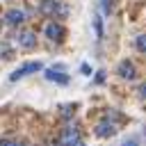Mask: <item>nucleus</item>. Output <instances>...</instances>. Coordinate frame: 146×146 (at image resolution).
Returning <instances> with one entry per match:
<instances>
[{
    "instance_id": "nucleus-9",
    "label": "nucleus",
    "mask_w": 146,
    "mask_h": 146,
    "mask_svg": "<svg viewBox=\"0 0 146 146\" xmlns=\"http://www.w3.org/2000/svg\"><path fill=\"white\" fill-rule=\"evenodd\" d=\"M112 132H114V125L107 123V121L98 123V128H96V135H98V137H107V135H112Z\"/></svg>"
},
{
    "instance_id": "nucleus-2",
    "label": "nucleus",
    "mask_w": 146,
    "mask_h": 146,
    "mask_svg": "<svg viewBox=\"0 0 146 146\" xmlns=\"http://www.w3.org/2000/svg\"><path fill=\"white\" fill-rule=\"evenodd\" d=\"M41 14H46V16H55V14H66V7H62L57 0H43L41 2Z\"/></svg>"
},
{
    "instance_id": "nucleus-6",
    "label": "nucleus",
    "mask_w": 146,
    "mask_h": 146,
    "mask_svg": "<svg viewBox=\"0 0 146 146\" xmlns=\"http://www.w3.org/2000/svg\"><path fill=\"white\" fill-rule=\"evenodd\" d=\"M119 75L121 78H125V80H132L137 73H135V66H132V62H128V59H123L121 64H119Z\"/></svg>"
},
{
    "instance_id": "nucleus-5",
    "label": "nucleus",
    "mask_w": 146,
    "mask_h": 146,
    "mask_svg": "<svg viewBox=\"0 0 146 146\" xmlns=\"http://www.w3.org/2000/svg\"><path fill=\"white\" fill-rule=\"evenodd\" d=\"M5 21H7V25H21L25 21V14L21 9H9L7 16H5Z\"/></svg>"
},
{
    "instance_id": "nucleus-11",
    "label": "nucleus",
    "mask_w": 146,
    "mask_h": 146,
    "mask_svg": "<svg viewBox=\"0 0 146 146\" xmlns=\"http://www.w3.org/2000/svg\"><path fill=\"white\" fill-rule=\"evenodd\" d=\"M0 146H18L16 141H0Z\"/></svg>"
},
{
    "instance_id": "nucleus-7",
    "label": "nucleus",
    "mask_w": 146,
    "mask_h": 146,
    "mask_svg": "<svg viewBox=\"0 0 146 146\" xmlns=\"http://www.w3.org/2000/svg\"><path fill=\"white\" fill-rule=\"evenodd\" d=\"M18 43H21L23 48H32V46L36 43V36H34L32 32H23V34L18 36Z\"/></svg>"
},
{
    "instance_id": "nucleus-13",
    "label": "nucleus",
    "mask_w": 146,
    "mask_h": 146,
    "mask_svg": "<svg viewBox=\"0 0 146 146\" xmlns=\"http://www.w3.org/2000/svg\"><path fill=\"white\" fill-rule=\"evenodd\" d=\"M141 94H144V96H146V84H144V87H141Z\"/></svg>"
},
{
    "instance_id": "nucleus-4",
    "label": "nucleus",
    "mask_w": 146,
    "mask_h": 146,
    "mask_svg": "<svg viewBox=\"0 0 146 146\" xmlns=\"http://www.w3.org/2000/svg\"><path fill=\"white\" fill-rule=\"evenodd\" d=\"M46 36L52 39V41H62L64 39V27L57 25V23H48L46 25Z\"/></svg>"
},
{
    "instance_id": "nucleus-12",
    "label": "nucleus",
    "mask_w": 146,
    "mask_h": 146,
    "mask_svg": "<svg viewBox=\"0 0 146 146\" xmlns=\"http://www.w3.org/2000/svg\"><path fill=\"white\" fill-rule=\"evenodd\" d=\"M123 146H137V141H135V139H130V141H123Z\"/></svg>"
},
{
    "instance_id": "nucleus-10",
    "label": "nucleus",
    "mask_w": 146,
    "mask_h": 146,
    "mask_svg": "<svg viewBox=\"0 0 146 146\" xmlns=\"http://www.w3.org/2000/svg\"><path fill=\"white\" fill-rule=\"evenodd\" d=\"M135 43H137V50H139V52H146V34H139V36L135 39Z\"/></svg>"
},
{
    "instance_id": "nucleus-1",
    "label": "nucleus",
    "mask_w": 146,
    "mask_h": 146,
    "mask_svg": "<svg viewBox=\"0 0 146 146\" xmlns=\"http://www.w3.org/2000/svg\"><path fill=\"white\" fill-rule=\"evenodd\" d=\"M43 66H41V62H27V64H23L21 68H16L11 75H9V80H18V78H25V75H30V73H36V71H41Z\"/></svg>"
},
{
    "instance_id": "nucleus-3",
    "label": "nucleus",
    "mask_w": 146,
    "mask_h": 146,
    "mask_svg": "<svg viewBox=\"0 0 146 146\" xmlns=\"http://www.w3.org/2000/svg\"><path fill=\"white\" fill-rule=\"evenodd\" d=\"M62 146H80V135H78V130L73 128V125H68V128H64V132H62V141H59Z\"/></svg>"
},
{
    "instance_id": "nucleus-8",
    "label": "nucleus",
    "mask_w": 146,
    "mask_h": 146,
    "mask_svg": "<svg viewBox=\"0 0 146 146\" xmlns=\"http://www.w3.org/2000/svg\"><path fill=\"white\" fill-rule=\"evenodd\" d=\"M46 78H48V80H57V82H66V80H68L66 75H62V66H59V68H55V66L48 68V71H46Z\"/></svg>"
}]
</instances>
